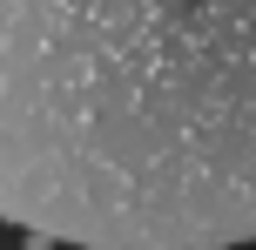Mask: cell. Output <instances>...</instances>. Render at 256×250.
<instances>
[{
    "instance_id": "1",
    "label": "cell",
    "mask_w": 256,
    "mask_h": 250,
    "mask_svg": "<svg viewBox=\"0 0 256 250\" xmlns=\"http://www.w3.org/2000/svg\"><path fill=\"white\" fill-rule=\"evenodd\" d=\"M0 223L68 250L256 243V0H0Z\"/></svg>"
}]
</instances>
